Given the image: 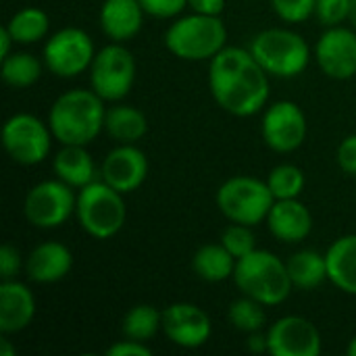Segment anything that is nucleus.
<instances>
[{
	"instance_id": "10",
	"label": "nucleus",
	"mask_w": 356,
	"mask_h": 356,
	"mask_svg": "<svg viewBox=\"0 0 356 356\" xmlns=\"http://www.w3.org/2000/svg\"><path fill=\"white\" fill-rule=\"evenodd\" d=\"M96 56L92 38L77 27H67L50 35L44 46V65L56 77H75L83 73Z\"/></svg>"
},
{
	"instance_id": "29",
	"label": "nucleus",
	"mask_w": 356,
	"mask_h": 356,
	"mask_svg": "<svg viewBox=\"0 0 356 356\" xmlns=\"http://www.w3.org/2000/svg\"><path fill=\"white\" fill-rule=\"evenodd\" d=\"M227 317H229V323L244 332V334H254V332H261L267 323V315H265V305H261L259 300L254 298H240L236 302L229 305V311H227Z\"/></svg>"
},
{
	"instance_id": "41",
	"label": "nucleus",
	"mask_w": 356,
	"mask_h": 356,
	"mask_svg": "<svg viewBox=\"0 0 356 356\" xmlns=\"http://www.w3.org/2000/svg\"><path fill=\"white\" fill-rule=\"evenodd\" d=\"M0 355L2 356H13L15 355V350H13V346L8 344V340H6V336L0 340Z\"/></svg>"
},
{
	"instance_id": "23",
	"label": "nucleus",
	"mask_w": 356,
	"mask_h": 356,
	"mask_svg": "<svg viewBox=\"0 0 356 356\" xmlns=\"http://www.w3.org/2000/svg\"><path fill=\"white\" fill-rule=\"evenodd\" d=\"M194 273L204 282H225L234 277L236 259L223 244H204L192 259Z\"/></svg>"
},
{
	"instance_id": "25",
	"label": "nucleus",
	"mask_w": 356,
	"mask_h": 356,
	"mask_svg": "<svg viewBox=\"0 0 356 356\" xmlns=\"http://www.w3.org/2000/svg\"><path fill=\"white\" fill-rule=\"evenodd\" d=\"M288 273L292 286L298 290H315L327 277V259L315 250H300L288 259Z\"/></svg>"
},
{
	"instance_id": "20",
	"label": "nucleus",
	"mask_w": 356,
	"mask_h": 356,
	"mask_svg": "<svg viewBox=\"0 0 356 356\" xmlns=\"http://www.w3.org/2000/svg\"><path fill=\"white\" fill-rule=\"evenodd\" d=\"M142 23L144 8L140 0H104L100 8L102 31L115 42L131 40L142 29Z\"/></svg>"
},
{
	"instance_id": "36",
	"label": "nucleus",
	"mask_w": 356,
	"mask_h": 356,
	"mask_svg": "<svg viewBox=\"0 0 356 356\" xmlns=\"http://www.w3.org/2000/svg\"><path fill=\"white\" fill-rule=\"evenodd\" d=\"M338 165L344 173L356 175V136H348L342 140L338 148Z\"/></svg>"
},
{
	"instance_id": "24",
	"label": "nucleus",
	"mask_w": 356,
	"mask_h": 356,
	"mask_svg": "<svg viewBox=\"0 0 356 356\" xmlns=\"http://www.w3.org/2000/svg\"><path fill=\"white\" fill-rule=\"evenodd\" d=\"M104 129L121 144H134L148 131V121L142 111L134 106H111L104 117Z\"/></svg>"
},
{
	"instance_id": "27",
	"label": "nucleus",
	"mask_w": 356,
	"mask_h": 356,
	"mask_svg": "<svg viewBox=\"0 0 356 356\" xmlns=\"http://www.w3.org/2000/svg\"><path fill=\"white\" fill-rule=\"evenodd\" d=\"M0 75L10 88H29L42 75V63L29 52H10L2 58Z\"/></svg>"
},
{
	"instance_id": "40",
	"label": "nucleus",
	"mask_w": 356,
	"mask_h": 356,
	"mask_svg": "<svg viewBox=\"0 0 356 356\" xmlns=\"http://www.w3.org/2000/svg\"><path fill=\"white\" fill-rule=\"evenodd\" d=\"M13 44H15V40H13L10 31H8L6 25H4V27L0 29V54H2V58L10 54V46H13Z\"/></svg>"
},
{
	"instance_id": "3",
	"label": "nucleus",
	"mask_w": 356,
	"mask_h": 356,
	"mask_svg": "<svg viewBox=\"0 0 356 356\" xmlns=\"http://www.w3.org/2000/svg\"><path fill=\"white\" fill-rule=\"evenodd\" d=\"M234 282L238 290L265 307H277L294 290L288 265L267 250H252L236 261Z\"/></svg>"
},
{
	"instance_id": "34",
	"label": "nucleus",
	"mask_w": 356,
	"mask_h": 356,
	"mask_svg": "<svg viewBox=\"0 0 356 356\" xmlns=\"http://www.w3.org/2000/svg\"><path fill=\"white\" fill-rule=\"evenodd\" d=\"M140 4L146 15H152L156 19H169L179 15L188 6V0H140Z\"/></svg>"
},
{
	"instance_id": "5",
	"label": "nucleus",
	"mask_w": 356,
	"mask_h": 356,
	"mask_svg": "<svg viewBox=\"0 0 356 356\" xmlns=\"http://www.w3.org/2000/svg\"><path fill=\"white\" fill-rule=\"evenodd\" d=\"M250 52L257 63L275 77H296L311 60L307 40L300 33L282 27L257 33L250 42Z\"/></svg>"
},
{
	"instance_id": "4",
	"label": "nucleus",
	"mask_w": 356,
	"mask_h": 356,
	"mask_svg": "<svg viewBox=\"0 0 356 356\" xmlns=\"http://www.w3.org/2000/svg\"><path fill=\"white\" fill-rule=\"evenodd\" d=\"M227 29L219 15H188L171 23L165 33L169 52L184 60H207L225 48Z\"/></svg>"
},
{
	"instance_id": "1",
	"label": "nucleus",
	"mask_w": 356,
	"mask_h": 356,
	"mask_svg": "<svg viewBox=\"0 0 356 356\" xmlns=\"http://www.w3.org/2000/svg\"><path fill=\"white\" fill-rule=\"evenodd\" d=\"M267 71L257 63L250 48L225 46L211 58L209 88L215 102L236 115L250 117L259 113L269 98Z\"/></svg>"
},
{
	"instance_id": "39",
	"label": "nucleus",
	"mask_w": 356,
	"mask_h": 356,
	"mask_svg": "<svg viewBox=\"0 0 356 356\" xmlns=\"http://www.w3.org/2000/svg\"><path fill=\"white\" fill-rule=\"evenodd\" d=\"M248 348L252 353H269V342H267V334L254 332L248 338Z\"/></svg>"
},
{
	"instance_id": "9",
	"label": "nucleus",
	"mask_w": 356,
	"mask_h": 356,
	"mask_svg": "<svg viewBox=\"0 0 356 356\" xmlns=\"http://www.w3.org/2000/svg\"><path fill=\"white\" fill-rule=\"evenodd\" d=\"M77 207V196L63 179H46L33 186L23 202L25 219L40 229L60 227Z\"/></svg>"
},
{
	"instance_id": "21",
	"label": "nucleus",
	"mask_w": 356,
	"mask_h": 356,
	"mask_svg": "<svg viewBox=\"0 0 356 356\" xmlns=\"http://www.w3.org/2000/svg\"><path fill=\"white\" fill-rule=\"evenodd\" d=\"M325 259L330 282L338 290L356 296V234L338 238L325 252Z\"/></svg>"
},
{
	"instance_id": "13",
	"label": "nucleus",
	"mask_w": 356,
	"mask_h": 356,
	"mask_svg": "<svg viewBox=\"0 0 356 356\" xmlns=\"http://www.w3.org/2000/svg\"><path fill=\"white\" fill-rule=\"evenodd\" d=\"M269 355L317 356L321 353V334L305 317L290 315L275 321L267 332Z\"/></svg>"
},
{
	"instance_id": "26",
	"label": "nucleus",
	"mask_w": 356,
	"mask_h": 356,
	"mask_svg": "<svg viewBox=\"0 0 356 356\" xmlns=\"http://www.w3.org/2000/svg\"><path fill=\"white\" fill-rule=\"evenodd\" d=\"M48 27H50V19H48L46 10H42L38 6H25V8L17 10L10 17V21L6 23V29L10 31L15 44L38 42L48 33Z\"/></svg>"
},
{
	"instance_id": "15",
	"label": "nucleus",
	"mask_w": 356,
	"mask_h": 356,
	"mask_svg": "<svg viewBox=\"0 0 356 356\" xmlns=\"http://www.w3.org/2000/svg\"><path fill=\"white\" fill-rule=\"evenodd\" d=\"M317 63L332 79L356 75V33L348 27H330L317 42Z\"/></svg>"
},
{
	"instance_id": "37",
	"label": "nucleus",
	"mask_w": 356,
	"mask_h": 356,
	"mask_svg": "<svg viewBox=\"0 0 356 356\" xmlns=\"http://www.w3.org/2000/svg\"><path fill=\"white\" fill-rule=\"evenodd\" d=\"M108 356H150L152 350L144 344V342H138V340H121L117 344H113L108 350H106Z\"/></svg>"
},
{
	"instance_id": "7",
	"label": "nucleus",
	"mask_w": 356,
	"mask_h": 356,
	"mask_svg": "<svg viewBox=\"0 0 356 356\" xmlns=\"http://www.w3.org/2000/svg\"><path fill=\"white\" fill-rule=\"evenodd\" d=\"M273 202L269 184L248 175L232 177L217 190V207L232 223L254 227L267 219Z\"/></svg>"
},
{
	"instance_id": "14",
	"label": "nucleus",
	"mask_w": 356,
	"mask_h": 356,
	"mask_svg": "<svg viewBox=\"0 0 356 356\" xmlns=\"http://www.w3.org/2000/svg\"><path fill=\"white\" fill-rule=\"evenodd\" d=\"M163 332L175 346L200 348L209 342L213 325L200 307L192 302H175L163 311Z\"/></svg>"
},
{
	"instance_id": "22",
	"label": "nucleus",
	"mask_w": 356,
	"mask_h": 356,
	"mask_svg": "<svg viewBox=\"0 0 356 356\" xmlns=\"http://www.w3.org/2000/svg\"><path fill=\"white\" fill-rule=\"evenodd\" d=\"M54 173L71 188H83L94 181V161L83 146L63 144V150L54 156Z\"/></svg>"
},
{
	"instance_id": "42",
	"label": "nucleus",
	"mask_w": 356,
	"mask_h": 356,
	"mask_svg": "<svg viewBox=\"0 0 356 356\" xmlns=\"http://www.w3.org/2000/svg\"><path fill=\"white\" fill-rule=\"evenodd\" d=\"M348 19H350V23L355 25L356 29V0H350V15H348Z\"/></svg>"
},
{
	"instance_id": "8",
	"label": "nucleus",
	"mask_w": 356,
	"mask_h": 356,
	"mask_svg": "<svg viewBox=\"0 0 356 356\" xmlns=\"http://www.w3.org/2000/svg\"><path fill=\"white\" fill-rule=\"evenodd\" d=\"M136 81V58L121 44H108L100 48L90 65L92 90L106 102L125 98Z\"/></svg>"
},
{
	"instance_id": "16",
	"label": "nucleus",
	"mask_w": 356,
	"mask_h": 356,
	"mask_svg": "<svg viewBox=\"0 0 356 356\" xmlns=\"http://www.w3.org/2000/svg\"><path fill=\"white\" fill-rule=\"evenodd\" d=\"M148 175V159L134 144H121L111 150L102 163V179L121 194L138 190Z\"/></svg>"
},
{
	"instance_id": "30",
	"label": "nucleus",
	"mask_w": 356,
	"mask_h": 356,
	"mask_svg": "<svg viewBox=\"0 0 356 356\" xmlns=\"http://www.w3.org/2000/svg\"><path fill=\"white\" fill-rule=\"evenodd\" d=\"M267 184L275 200L298 198L305 188V173L296 165H277L269 173Z\"/></svg>"
},
{
	"instance_id": "19",
	"label": "nucleus",
	"mask_w": 356,
	"mask_h": 356,
	"mask_svg": "<svg viewBox=\"0 0 356 356\" xmlns=\"http://www.w3.org/2000/svg\"><path fill=\"white\" fill-rule=\"evenodd\" d=\"M73 267L71 250L60 242H44L35 246L27 261H25V273L35 284H54L67 277V273Z\"/></svg>"
},
{
	"instance_id": "35",
	"label": "nucleus",
	"mask_w": 356,
	"mask_h": 356,
	"mask_svg": "<svg viewBox=\"0 0 356 356\" xmlns=\"http://www.w3.org/2000/svg\"><path fill=\"white\" fill-rule=\"evenodd\" d=\"M21 267V257L19 250L10 244H4L0 248V275L2 280H15Z\"/></svg>"
},
{
	"instance_id": "18",
	"label": "nucleus",
	"mask_w": 356,
	"mask_h": 356,
	"mask_svg": "<svg viewBox=\"0 0 356 356\" xmlns=\"http://www.w3.org/2000/svg\"><path fill=\"white\" fill-rule=\"evenodd\" d=\"M267 225H269V232L280 242L296 244V242H302L311 234L313 217H311V211L296 198L275 200L267 215Z\"/></svg>"
},
{
	"instance_id": "32",
	"label": "nucleus",
	"mask_w": 356,
	"mask_h": 356,
	"mask_svg": "<svg viewBox=\"0 0 356 356\" xmlns=\"http://www.w3.org/2000/svg\"><path fill=\"white\" fill-rule=\"evenodd\" d=\"M271 4L286 23H302L315 15V0H271Z\"/></svg>"
},
{
	"instance_id": "38",
	"label": "nucleus",
	"mask_w": 356,
	"mask_h": 356,
	"mask_svg": "<svg viewBox=\"0 0 356 356\" xmlns=\"http://www.w3.org/2000/svg\"><path fill=\"white\" fill-rule=\"evenodd\" d=\"M188 6L200 15H221L225 8V0H188Z\"/></svg>"
},
{
	"instance_id": "6",
	"label": "nucleus",
	"mask_w": 356,
	"mask_h": 356,
	"mask_svg": "<svg viewBox=\"0 0 356 356\" xmlns=\"http://www.w3.org/2000/svg\"><path fill=\"white\" fill-rule=\"evenodd\" d=\"M75 213L86 234L96 240L113 238L127 217L123 194L111 188L104 179L79 188Z\"/></svg>"
},
{
	"instance_id": "17",
	"label": "nucleus",
	"mask_w": 356,
	"mask_h": 356,
	"mask_svg": "<svg viewBox=\"0 0 356 356\" xmlns=\"http://www.w3.org/2000/svg\"><path fill=\"white\" fill-rule=\"evenodd\" d=\"M35 315V298L33 292L17 282L2 280L0 284V334H19L23 332Z\"/></svg>"
},
{
	"instance_id": "28",
	"label": "nucleus",
	"mask_w": 356,
	"mask_h": 356,
	"mask_svg": "<svg viewBox=\"0 0 356 356\" xmlns=\"http://www.w3.org/2000/svg\"><path fill=\"white\" fill-rule=\"evenodd\" d=\"M159 330H163V313L150 305H138L127 311L123 319V336L129 340L146 342Z\"/></svg>"
},
{
	"instance_id": "11",
	"label": "nucleus",
	"mask_w": 356,
	"mask_h": 356,
	"mask_svg": "<svg viewBox=\"0 0 356 356\" xmlns=\"http://www.w3.org/2000/svg\"><path fill=\"white\" fill-rule=\"evenodd\" d=\"M50 125L29 113L13 115L2 127V144L8 156L21 165H38L50 152Z\"/></svg>"
},
{
	"instance_id": "2",
	"label": "nucleus",
	"mask_w": 356,
	"mask_h": 356,
	"mask_svg": "<svg viewBox=\"0 0 356 356\" xmlns=\"http://www.w3.org/2000/svg\"><path fill=\"white\" fill-rule=\"evenodd\" d=\"M104 100L94 90H69L54 100L48 125L60 144L86 146L104 129Z\"/></svg>"
},
{
	"instance_id": "33",
	"label": "nucleus",
	"mask_w": 356,
	"mask_h": 356,
	"mask_svg": "<svg viewBox=\"0 0 356 356\" xmlns=\"http://www.w3.org/2000/svg\"><path fill=\"white\" fill-rule=\"evenodd\" d=\"M350 15V0H315V17L325 27L344 23Z\"/></svg>"
},
{
	"instance_id": "43",
	"label": "nucleus",
	"mask_w": 356,
	"mask_h": 356,
	"mask_svg": "<svg viewBox=\"0 0 356 356\" xmlns=\"http://www.w3.org/2000/svg\"><path fill=\"white\" fill-rule=\"evenodd\" d=\"M346 353H348V356H356V336L350 340V344H348Z\"/></svg>"
},
{
	"instance_id": "31",
	"label": "nucleus",
	"mask_w": 356,
	"mask_h": 356,
	"mask_svg": "<svg viewBox=\"0 0 356 356\" xmlns=\"http://www.w3.org/2000/svg\"><path fill=\"white\" fill-rule=\"evenodd\" d=\"M221 244L234 254L236 261L250 254L252 250H257V242H254V234H252L250 225H242V223H232L223 232Z\"/></svg>"
},
{
	"instance_id": "12",
	"label": "nucleus",
	"mask_w": 356,
	"mask_h": 356,
	"mask_svg": "<svg viewBox=\"0 0 356 356\" xmlns=\"http://www.w3.org/2000/svg\"><path fill=\"white\" fill-rule=\"evenodd\" d=\"M263 140L275 152H294L307 138V117L292 100L275 102L263 117Z\"/></svg>"
}]
</instances>
